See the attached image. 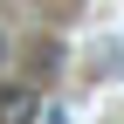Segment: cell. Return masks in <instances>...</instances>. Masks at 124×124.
Instances as JSON below:
<instances>
[{"label": "cell", "mask_w": 124, "mask_h": 124, "mask_svg": "<svg viewBox=\"0 0 124 124\" xmlns=\"http://www.w3.org/2000/svg\"><path fill=\"white\" fill-rule=\"evenodd\" d=\"M35 117H41L35 90H0V124H35Z\"/></svg>", "instance_id": "6da1fadb"}]
</instances>
